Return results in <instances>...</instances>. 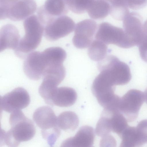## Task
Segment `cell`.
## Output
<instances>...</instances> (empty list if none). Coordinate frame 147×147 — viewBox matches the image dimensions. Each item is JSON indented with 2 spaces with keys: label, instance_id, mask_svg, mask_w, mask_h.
<instances>
[{
  "label": "cell",
  "instance_id": "cell-18",
  "mask_svg": "<svg viewBox=\"0 0 147 147\" xmlns=\"http://www.w3.org/2000/svg\"><path fill=\"white\" fill-rule=\"evenodd\" d=\"M103 111L111 132L116 133L120 137L129 126L127 119L118 109L105 108Z\"/></svg>",
  "mask_w": 147,
  "mask_h": 147
},
{
  "label": "cell",
  "instance_id": "cell-28",
  "mask_svg": "<svg viewBox=\"0 0 147 147\" xmlns=\"http://www.w3.org/2000/svg\"><path fill=\"white\" fill-rule=\"evenodd\" d=\"M20 0H0V5L9 4Z\"/></svg>",
  "mask_w": 147,
  "mask_h": 147
},
{
  "label": "cell",
  "instance_id": "cell-1",
  "mask_svg": "<svg viewBox=\"0 0 147 147\" xmlns=\"http://www.w3.org/2000/svg\"><path fill=\"white\" fill-rule=\"evenodd\" d=\"M11 128L7 131H1V144L9 147H18L20 143L31 140L34 136L36 129L32 121L20 110L11 112L9 118Z\"/></svg>",
  "mask_w": 147,
  "mask_h": 147
},
{
  "label": "cell",
  "instance_id": "cell-2",
  "mask_svg": "<svg viewBox=\"0 0 147 147\" xmlns=\"http://www.w3.org/2000/svg\"><path fill=\"white\" fill-rule=\"evenodd\" d=\"M23 26L25 34L20 39L18 47L14 50L16 55L21 59L25 58L28 54L38 46L44 30V26L35 15L25 19Z\"/></svg>",
  "mask_w": 147,
  "mask_h": 147
},
{
  "label": "cell",
  "instance_id": "cell-11",
  "mask_svg": "<svg viewBox=\"0 0 147 147\" xmlns=\"http://www.w3.org/2000/svg\"><path fill=\"white\" fill-rule=\"evenodd\" d=\"M97 28L96 23L92 19H87L78 22L76 26L72 39L74 45L80 49L88 47L92 42Z\"/></svg>",
  "mask_w": 147,
  "mask_h": 147
},
{
  "label": "cell",
  "instance_id": "cell-19",
  "mask_svg": "<svg viewBox=\"0 0 147 147\" xmlns=\"http://www.w3.org/2000/svg\"><path fill=\"white\" fill-rule=\"evenodd\" d=\"M87 11L91 18L96 20H102L110 13V5L106 0H94Z\"/></svg>",
  "mask_w": 147,
  "mask_h": 147
},
{
  "label": "cell",
  "instance_id": "cell-4",
  "mask_svg": "<svg viewBox=\"0 0 147 147\" xmlns=\"http://www.w3.org/2000/svg\"><path fill=\"white\" fill-rule=\"evenodd\" d=\"M33 119L41 129L43 138L51 146H53L61 134L57 124V117L53 109L48 106L40 107L34 112Z\"/></svg>",
  "mask_w": 147,
  "mask_h": 147
},
{
  "label": "cell",
  "instance_id": "cell-27",
  "mask_svg": "<svg viewBox=\"0 0 147 147\" xmlns=\"http://www.w3.org/2000/svg\"><path fill=\"white\" fill-rule=\"evenodd\" d=\"M100 141L101 146H115L116 141L114 138L110 134L102 137Z\"/></svg>",
  "mask_w": 147,
  "mask_h": 147
},
{
  "label": "cell",
  "instance_id": "cell-21",
  "mask_svg": "<svg viewBox=\"0 0 147 147\" xmlns=\"http://www.w3.org/2000/svg\"><path fill=\"white\" fill-rule=\"evenodd\" d=\"M110 5V14L113 18L122 20L129 13L128 0H106Z\"/></svg>",
  "mask_w": 147,
  "mask_h": 147
},
{
  "label": "cell",
  "instance_id": "cell-10",
  "mask_svg": "<svg viewBox=\"0 0 147 147\" xmlns=\"http://www.w3.org/2000/svg\"><path fill=\"white\" fill-rule=\"evenodd\" d=\"M30 102V97L24 88L18 87L2 97H0L1 110L9 113L27 107Z\"/></svg>",
  "mask_w": 147,
  "mask_h": 147
},
{
  "label": "cell",
  "instance_id": "cell-24",
  "mask_svg": "<svg viewBox=\"0 0 147 147\" xmlns=\"http://www.w3.org/2000/svg\"><path fill=\"white\" fill-rule=\"evenodd\" d=\"M69 9L78 14L84 13L94 0H64Z\"/></svg>",
  "mask_w": 147,
  "mask_h": 147
},
{
  "label": "cell",
  "instance_id": "cell-22",
  "mask_svg": "<svg viewBox=\"0 0 147 147\" xmlns=\"http://www.w3.org/2000/svg\"><path fill=\"white\" fill-rule=\"evenodd\" d=\"M107 47L102 42L96 39L92 41L88 50L90 58L94 61H99L107 56Z\"/></svg>",
  "mask_w": 147,
  "mask_h": 147
},
{
  "label": "cell",
  "instance_id": "cell-17",
  "mask_svg": "<svg viewBox=\"0 0 147 147\" xmlns=\"http://www.w3.org/2000/svg\"><path fill=\"white\" fill-rule=\"evenodd\" d=\"M77 98V93L73 88L67 87L57 88L52 95L50 105L69 107L75 103Z\"/></svg>",
  "mask_w": 147,
  "mask_h": 147
},
{
  "label": "cell",
  "instance_id": "cell-25",
  "mask_svg": "<svg viewBox=\"0 0 147 147\" xmlns=\"http://www.w3.org/2000/svg\"><path fill=\"white\" fill-rule=\"evenodd\" d=\"M137 46L138 47L141 58L144 61L147 63V34L144 32L141 40Z\"/></svg>",
  "mask_w": 147,
  "mask_h": 147
},
{
  "label": "cell",
  "instance_id": "cell-20",
  "mask_svg": "<svg viewBox=\"0 0 147 147\" xmlns=\"http://www.w3.org/2000/svg\"><path fill=\"white\" fill-rule=\"evenodd\" d=\"M59 127L64 131H74L78 127L79 119L76 114L71 111H66L61 113L57 117Z\"/></svg>",
  "mask_w": 147,
  "mask_h": 147
},
{
  "label": "cell",
  "instance_id": "cell-9",
  "mask_svg": "<svg viewBox=\"0 0 147 147\" xmlns=\"http://www.w3.org/2000/svg\"><path fill=\"white\" fill-rule=\"evenodd\" d=\"M75 25L73 20L67 16L63 15L55 18L45 25V37L49 41L57 40L71 32Z\"/></svg>",
  "mask_w": 147,
  "mask_h": 147
},
{
  "label": "cell",
  "instance_id": "cell-12",
  "mask_svg": "<svg viewBox=\"0 0 147 147\" xmlns=\"http://www.w3.org/2000/svg\"><path fill=\"white\" fill-rule=\"evenodd\" d=\"M123 20V30L129 40L133 47L137 46L144 34L142 17L137 12H132Z\"/></svg>",
  "mask_w": 147,
  "mask_h": 147
},
{
  "label": "cell",
  "instance_id": "cell-23",
  "mask_svg": "<svg viewBox=\"0 0 147 147\" xmlns=\"http://www.w3.org/2000/svg\"><path fill=\"white\" fill-rule=\"evenodd\" d=\"M134 135L136 147L147 143V119L140 121L135 127Z\"/></svg>",
  "mask_w": 147,
  "mask_h": 147
},
{
  "label": "cell",
  "instance_id": "cell-13",
  "mask_svg": "<svg viewBox=\"0 0 147 147\" xmlns=\"http://www.w3.org/2000/svg\"><path fill=\"white\" fill-rule=\"evenodd\" d=\"M69 10L64 0H46L38 9V16L45 26L51 20L65 15Z\"/></svg>",
  "mask_w": 147,
  "mask_h": 147
},
{
  "label": "cell",
  "instance_id": "cell-7",
  "mask_svg": "<svg viewBox=\"0 0 147 147\" xmlns=\"http://www.w3.org/2000/svg\"><path fill=\"white\" fill-rule=\"evenodd\" d=\"M144 101V93L137 89H131L120 98L118 109L128 122H132L138 117Z\"/></svg>",
  "mask_w": 147,
  "mask_h": 147
},
{
  "label": "cell",
  "instance_id": "cell-3",
  "mask_svg": "<svg viewBox=\"0 0 147 147\" xmlns=\"http://www.w3.org/2000/svg\"><path fill=\"white\" fill-rule=\"evenodd\" d=\"M97 67L100 73L114 86L125 85L131 79L128 65L114 55L107 56L99 61Z\"/></svg>",
  "mask_w": 147,
  "mask_h": 147
},
{
  "label": "cell",
  "instance_id": "cell-15",
  "mask_svg": "<svg viewBox=\"0 0 147 147\" xmlns=\"http://www.w3.org/2000/svg\"><path fill=\"white\" fill-rule=\"evenodd\" d=\"M94 131L91 127L87 125L83 126L79 129L74 136L64 141L61 146L91 147L94 141Z\"/></svg>",
  "mask_w": 147,
  "mask_h": 147
},
{
  "label": "cell",
  "instance_id": "cell-5",
  "mask_svg": "<svg viewBox=\"0 0 147 147\" xmlns=\"http://www.w3.org/2000/svg\"><path fill=\"white\" fill-rule=\"evenodd\" d=\"M95 38L106 45L113 44L125 49L133 47L123 29L107 22L98 25Z\"/></svg>",
  "mask_w": 147,
  "mask_h": 147
},
{
  "label": "cell",
  "instance_id": "cell-14",
  "mask_svg": "<svg viewBox=\"0 0 147 147\" xmlns=\"http://www.w3.org/2000/svg\"><path fill=\"white\" fill-rule=\"evenodd\" d=\"M66 74L63 64L48 68L44 73L43 80L39 90L45 93L53 92L64 79Z\"/></svg>",
  "mask_w": 147,
  "mask_h": 147
},
{
  "label": "cell",
  "instance_id": "cell-16",
  "mask_svg": "<svg viewBox=\"0 0 147 147\" xmlns=\"http://www.w3.org/2000/svg\"><path fill=\"white\" fill-rule=\"evenodd\" d=\"M19 31L14 25L5 24L0 30V51L7 49L15 50L20 40Z\"/></svg>",
  "mask_w": 147,
  "mask_h": 147
},
{
  "label": "cell",
  "instance_id": "cell-29",
  "mask_svg": "<svg viewBox=\"0 0 147 147\" xmlns=\"http://www.w3.org/2000/svg\"><path fill=\"white\" fill-rule=\"evenodd\" d=\"M143 29L144 32L146 34H147V20L143 24Z\"/></svg>",
  "mask_w": 147,
  "mask_h": 147
},
{
  "label": "cell",
  "instance_id": "cell-6",
  "mask_svg": "<svg viewBox=\"0 0 147 147\" xmlns=\"http://www.w3.org/2000/svg\"><path fill=\"white\" fill-rule=\"evenodd\" d=\"M34 0H20L5 5H0V19L15 21L26 19L37 9Z\"/></svg>",
  "mask_w": 147,
  "mask_h": 147
},
{
  "label": "cell",
  "instance_id": "cell-26",
  "mask_svg": "<svg viewBox=\"0 0 147 147\" xmlns=\"http://www.w3.org/2000/svg\"><path fill=\"white\" fill-rule=\"evenodd\" d=\"M129 8L137 10L144 7L147 5V0H128Z\"/></svg>",
  "mask_w": 147,
  "mask_h": 147
},
{
  "label": "cell",
  "instance_id": "cell-8",
  "mask_svg": "<svg viewBox=\"0 0 147 147\" xmlns=\"http://www.w3.org/2000/svg\"><path fill=\"white\" fill-rule=\"evenodd\" d=\"M49 60L44 51H34L29 53L25 58L23 70L26 76L34 80H38L42 77L48 66Z\"/></svg>",
  "mask_w": 147,
  "mask_h": 147
}]
</instances>
